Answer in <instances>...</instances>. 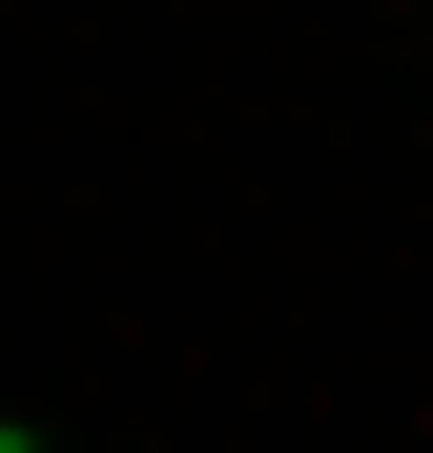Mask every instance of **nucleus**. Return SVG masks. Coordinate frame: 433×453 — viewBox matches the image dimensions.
<instances>
[{
    "label": "nucleus",
    "instance_id": "1",
    "mask_svg": "<svg viewBox=\"0 0 433 453\" xmlns=\"http://www.w3.org/2000/svg\"><path fill=\"white\" fill-rule=\"evenodd\" d=\"M0 453H21V433H0Z\"/></svg>",
    "mask_w": 433,
    "mask_h": 453
}]
</instances>
